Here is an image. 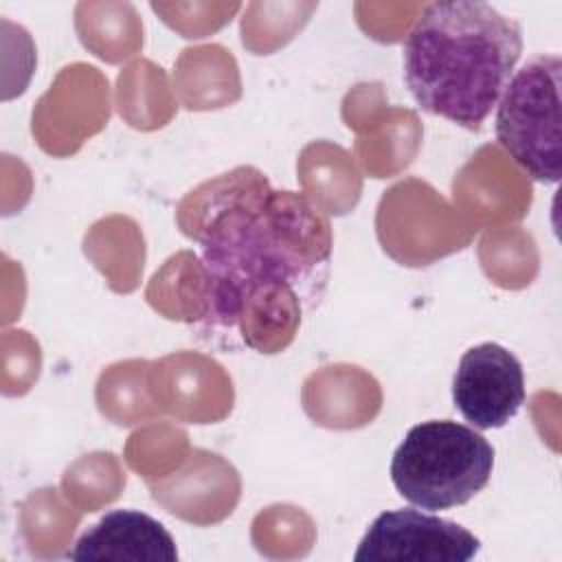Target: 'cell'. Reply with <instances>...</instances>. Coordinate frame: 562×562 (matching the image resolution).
I'll return each instance as SVG.
<instances>
[{
	"instance_id": "1",
	"label": "cell",
	"mask_w": 562,
	"mask_h": 562,
	"mask_svg": "<svg viewBox=\"0 0 562 562\" xmlns=\"http://www.w3.org/2000/svg\"><path fill=\"white\" fill-rule=\"evenodd\" d=\"M184 202L182 233L202 246V316L215 329H239L266 353L285 347L299 323V299L318 303L331 259V228L305 195L274 191L248 167L206 182Z\"/></svg>"
},
{
	"instance_id": "2",
	"label": "cell",
	"mask_w": 562,
	"mask_h": 562,
	"mask_svg": "<svg viewBox=\"0 0 562 562\" xmlns=\"http://www.w3.org/2000/svg\"><path fill=\"white\" fill-rule=\"evenodd\" d=\"M522 55L520 24L487 2H430L404 42V81L417 105L479 132Z\"/></svg>"
},
{
	"instance_id": "3",
	"label": "cell",
	"mask_w": 562,
	"mask_h": 562,
	"mask_svg": "<svg viewBox=\"0 0 562 562\" xmlns=\"http://www.w3.org/2000/svg\"><path fill=\"white\" fill-rule=\"evenodd\" d=\"M492 470V443L452 419L415 424L391 459L400 496L428 512L465 505L487 485Z\"/></svg>"
},
{
	"instance_id": "4",
	"label": "cell",
	"mask_w": 562,
	"mask_h": 562,
	"mask_svg": "<svg viewBox=\"0 0 562 562\" xmlns=\"http://www.w3.org/2000/svg\"><path fill=\"white\" fill-rule=\"evenodd\" d=\"M562 59L538 55L509 79L496 105L501 147L538 182L560 180Z\"/></svg>"
},
{
	"instance_id": "5",
	"label": "cell",
	"mask_w": 562,
	"mask_h": 562,
	"mask_svg": "<svg viewBox=\"0 0 562 562\" xmlns=\"http://www.w3.org/2000/svg\"><path fill=\"white\" fill-rule=\"evenodd\" d=\"M481 542L459 522L419 512H382L362 536L356 562H468Z\"/></svg>"
},
{
	"instance_id": "6",
	"label": "cell",
	"mask_w": 562,
	"mask_h": 562,
	"mask_svg": "<svg viewBox=\"0 0 562 562\" xmlns=\"http://www.w3.org/2000/svg\"><path fill=\"white\" fill-rule=\"evenodd\" d=\"M452 402L479 430L505 426L525 402L520 360L496 342L470 347L452 378Z\"/></svg>"
},
{
	"instance_id": "7",
	"label": "cell",
	"mask_w": 562,
	"mask_h": 562,
	"mask_svg": "<svg viewBox=\"0 0 562 562\" xmlns=\"http://www.w3.org/2000/svg\"><path fill=\"white\" fill-rule=\"evenodd\" d=\"M70 560L176 562L178 549L162 522L145 512L114 509L92 525L66 553Z\"/></svg>"
}]
</instances>
